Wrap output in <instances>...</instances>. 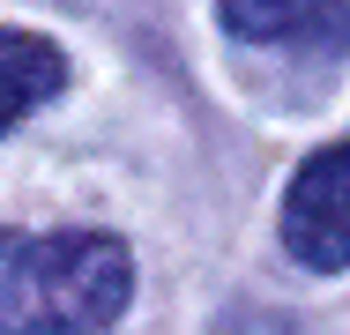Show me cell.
Masks as SVG:
<instances>
[{
    "label": "cell",
    "mask_w": 350,
    "mask_h": 335,
    "mask_svg": "<svg viewBox=\"0 0 350 335\" xmlns=\"http://www.w3.org/2000/svg\"><path fill=\"white\" fill-rule=\"evenodd\" d=\"M283 246L298 268H321V276L350 268V142H328L298 164L283 194Z\"/></svg>",
    "instance_id": "7a4b0ae2"
},
{
    "label": "cell",
    "mask_w": 350,
    "mask_h": 335,
    "mask_svg": "<svg viewBox=\"0 0 350 335\" xmlns=\"http://www.w3.org/2000/svg\"><path fill=\"white\" fill-rule=\"evenodd\" d=\"M224 30L246 45L291 53H350V0H216Z\"/></svg>",
    "instance_id": "3957f363"
},
{
    "label": "cell",
    "mask_w": 350,
    "mask_h": 335,
    "mask_svg": "<svg viewBox=\"0 0 350 335\" xmlns=\"http://www.w3.org/2000/svg\"><path fill=\"white\" fill-rule=\"evenodd\" d=\"M68 90V53L38 30H0V134Z\"/></svg>",
    "instance_id": "277c9868"
},
{
    "label": "cell",
    "mask_w": 350,
    "mask_h": 335,
    "mask_svg": "<svg viewBox=\"0 0 350 335\" xmlns=\"http://www.w3.org/2000/svg\"><path fill=\"white\" fill-rule=\"evenodd\" d=\"M135 298L112 231H0V335H97Z\"/></svg>",
    "instance_id": "6da1fadb"
}]
</instances>
